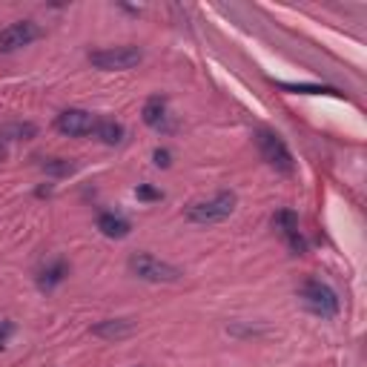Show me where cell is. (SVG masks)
Returning a JSON list of instances; mask_svg holds the SVG:
<instances>
[{
  "label": "cell",
  "mask_w": 367,
  "mask_h": 367,
  "mask_svg": "<svg viewBox=\"0 0 367 367\" xmlns=\"http://www.w3.org/2000/svg\"><path fill=\"white\" fill-rule=\"evenodd\" d=\"M135 196H138L141 201H161V193H158V189H152V187H147V184H141V187L135 189Z\"/></svg>",
  "instance_id": "9a60e30c"
},
{
  "label": "cell",
  "mask_w": 367,
  "mask_h": 367,
  "mask_svg": "<svg viewBox=\"0 0 367 367\" xmlns=\"http://www.w3.org/2000/svg\"><path fill=\"white\" fill-rule=\"evenodd\" d=\"M235 210V196L233 193H218L210 201H198L187 210V218L193 224H215V221H224L230 218Z\"/></svg>",
  "instance_id": "6da1fadb"
},
{
  "label": "cell",
  "mask_w": 367,
  "mask_h": 367,
  "mask_svg": "<svg viewBox=\"0 0 367 367\" xmlns=\"http://www.w3.org/2000/svg\"><path fill=\"white\" fill-rule=\"evenodd\" d=\"M98 230L106 238H123V235H130V221L121 218V215H113V213H104L98 218Z\"/></svg>",
  "instance_id": "9c48e42d"
},
{
  "label": "cell",
  "mask_w": 367,
  "mask_h": 367,
  "mask_svg": "<svg viewBox=\"0 0 367 367\" xmlns=\"http://www.w3.org/2000/svg\"><path fill=\"white\" fill-rule=\"evenodd\" d=\"M35 38H40V29L32 21L12 23L0 32V52H14V49H21V46H29Z\"/></svg>",
  "instance_id": "8992f818"
},
{
  "label": "cell",
  "mask_w": 367,
  "mask_h": 367,
  "mask_svg": "<svg viewBox=\"0 0 367 367\" xmlns=\"http://www.w3.org/2000/svg\"><path fill=\"white\" fill-rule=\"evenodd\" d=\"M95 135L104 143H109V147H115V143L123 141V126L115 121H101V123H95Z\"/></svg>",
  "instance_id": "7c38bea8"
},
{
  "label": "cell",
  "mask_w": 367,
  "mask_h": 367,
  "mask_svg": "<svg viewBox=\"0 0 367 367\" xmlns=\"http://www.w3.org/2000/svg\"><path fill=\"white\" fill-rule=\"evenodd\" d=\"M152 158H155V164H158V167H169V152H167V150H155Z\"/></svg>",
  "instance_id": "2e32d148"
},
{
  "label": "cell",
  "mask_w": 367,
  "mask_h": 367,
  "mask_svg": "<svg viewBox=\"0 0 367 367\" xmlns=\"http://www.w3.org/2000/svg\"><path fill=\"white\" fill-rule=\"evenodd\" d=\"M273 227L281 233V238L290 244L293 252H305V238L298 235V215L293 210H279L273 215Z\"/></svg>",
  "instance_id": "ba28073f"
},
{
  "label": "cell",
  "mask_w": 367,
  "mask_h": 367,
  "mask_svg": "<svg viewBox=\"0 0 367 367\" xmlns=\"http://www.w3.org/2000/svg\"><path fill=\"white\" fill-rule=\"evenodd\" d=\"M55 126H58V132L78 138V135H89L95 130V118L89 113H84V109H67V113L58 115Z\"/></svg>",
  "instance_id": "52a82bcc"
},
{
  "label": "cell",
  "mask_w": 367,
  "mask_h": 367,
  "mask_svg": "<svg viewBox=\"0 0 367 367\" xmlns=\"http://www.w3.org/2000/svg\"><path fill=\"white\" fill-rule=\"evenodd\" d=\"M164 118H167V101L164 98H150L143 104V123L147 126H161Z\"/></svg>",
  "instance_id": "8fae6325"
},
{
  "label": "cell",
  "mask_w": 367,
  "mask_h": 367,
  "mask_svg": "<svg viewBox=\"0 0 367 367\" xmlns=\"http://www.w3.org/2000/svg\"><path fill=\"white\" fill-rule=\"evenodd\" d=\"M301 298H305L307 310H313L318 316H336L339 313L336 293H333L330 287L322 284V281H307L305 287H301Z\"/></svg>",
  "instance_id": "5b68a950"
},
{
  "label": "cell",
  "mask_w": 367,
  "mask_h": 367,
  "mask_svg": "<svg viewBox=\"0 0 367 367\" xmlns=\"http://www.w3.org/2000/svg\"><path fill=\"white\" fill-rule=\"evenodd\" d=\"M141 49L135 46H115V49H104V52H89V63L104 72H123L132 69L141 63Z\"/></svg>",
  "instance_id": "277c9868"
},
{
  "label": "cell",
  "mask_w": 367,
  "mask_h": 367,
  "mask_svg": "<svg viewBox=\"0 0 367 367\" xmlns=\"http://www.w3.org/2000/svg\"><path fill=\"white\" fill-rule=\"evenodd\" d=\"M69 276V267H67V261H55V264H49L40 273V287H46V290H49V287H55V284H60L63 279Z\"/></svg>",
  "instance_id": "4fadbf2b"
},
{
  "label": "cell",
  "mask_w": 367,
  "mask_h": 367,
  "mask_svg": "<svg viewBox=\"0 0 367 367\" xmlns=\"http://www.w3.org/2000/svg\"><path fill=\"white\" fill-rule=\"evenodd\" d=\"M255 143H259L261 158H264V161H267L270 167H273V169H279V172H284V175H290V172H293V155H290L287 143H284L276 132L261 130L259 135H255Z\"/></svg>",
  "instance_id": "7a4b0ae2"
},
{
  "label": "cell",
  "mask_w": 367,
  "mask_h": 367,
  "mask_svg": "<svg viewBox=\"0 0 367 367\" xmlns=\"http://www.w3.org/2000/svg\"><path fill=\"white\" fill-rule=\"evenodd\" d=\"M43 169H46V172H52V175H69L75 167H72L69 161H49Z\"/></svg>",
  "instance_id": "5bb4252c"
},
{
  "label": "cell",
  "mask_w": 367,
  "mask_h": 367,
  "mask_svg": "<svg viewBox=\"0 0 367 367\" xmlns=\"http://www.w3.org/2000/svg\"><path fill=\"white\" fill-rule=\"evenodd\" d=\"M130 267H132V273L143 281H178L181 279V270L178 267H172L161 259H155V255L150 252H138L130 259Z\"/></svg>",
  "instance_id": "3957f363"
},
{
  "label": "cell",
  "mask_w": 367,
  "mask_h": 367,
  "mask_svg": "<svg viewBox=\"0 0 367 367\" xmlns=\"http://www.w3.org/2000/svg\"><path fill=\"white\" fill-rule=\"evenodd\" d=\"M132 330H135L132 322H123V318H118V322H104V324H98L92 333H95V336H104V339H126Z\"/></svg>",
  "instance_id": "30bf717a"
}]
</instances>
